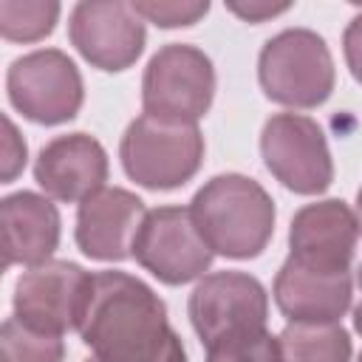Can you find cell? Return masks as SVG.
<instances>
[{"instance_id":"cell-22","label":"cell","mask_w":362,"mask_h":362,"mask_svg":"<svg viewBox=\"0 0 362 362\" xmlns=\"http://www.w3.org/2000/svg\"><path fill=\"white\" fill-rule=\"evenodd\" d=\"M3 130H6V136H3V181H11L25 164V144L17 136V127L11 124V119H3Z\"/></svg>"},{"instance_id":"cell-29","label":"cell","mask_w":362,"mask_h":362,"mask_svg":"<svg viewBox=\"0 0 362 362\" xmlns=\"http://www.w3.org/2000/svg\"><path fill=\"white\" fill-rule=\"evenodd\" d=\"M359 362H362V354H359Z\"/></svg>"},{"instance_id":"cell-13","label":"cell","mask_w":362,"mask_h":362,"mask_svg":"<svg viewBox=\"0 0 362 362\" xmlns=\"http://www.w3.org/2000/svg\"><path fill=\"white\" fill-rule=\"evenodd\" d=\"M144 204L122 187H102L79 204L76 243L88 257L124 260L144 221Z\"/></svg>"},{"instance_id":"cell-7","label":"cell","mask_w":362,"mask_h":362,"mask_svg":"<svg viewBox=\"0 0 362 362\" xmlns=\"http://www.w3.org/2000/svg\"><path fill=\"white\" fill-rule=\"evenodd\" d=\"M269 300L263 286L243 272H215L189 297V320L206 348L266 331Z\"/></svg>"},{"instance_id":"cell-12","label":"cell","mask_w":362,"mask_h":362,"mask_svg":"<svg viewBox=\"0 0 362 362\" xmlns=\"http://www.w3.org/2000/svg\"><path fill=\"white\" fill-rule=\"evenodd\" d=\"M356 240L359 218L342 201H320L294 215L288 232V257L322 272H348Z\"/></svg>"},{"instance_id":"cell-15","label":"cell","mask_w":362,"mask_h":362,"mask_svg":"<svg viewBox=\"0 0 362 362\" xmlns=\"http://www.w3.org/2000/svg\"><path fill=\"white\" fill-rule=\"evenodd\" d=\"M274 300L291 322H337L351 305V274L311 269L288 257L277 272Z\"/></svg>"},{"instance_id":"cell-9","label":"cell","mask_w":362,"mask_h":362,"mask_svg":"<svg viewBox=\"0 0 362 362\" xmlns=\"http://www.w3.org/2000/svg\"><path fill=\"white\" fill-rule=\"evenodd\" d=\"M260 150L272 175L283 187L300 195H317L334 178V164L325 136L317 127V122L308 116L300 113L272 116L263 127Z\"/></svg>"},{"instance_id":"cell-19","label":"cell","mask_w":362,"mask_h":362,"mask_svg":"<svg viewBox=\"0 0 362 362\" xmlns=\"http://www.w3.org/2000/svg\"><path fill=\"white\" fill-rule=\"evenodd\" d=\"M62 339L54 334L34 331L17 317L3 322L0 331V356L3 362H62Z\"/></svg>"},{"instance_id":"cell-4","label":"cell","mask_w":362,"mask_h":362,"mask_svg":"<svg viewBox=\"0 0 362 362\" xmlns=\"http://www.w3.org/2000/svg\"><path fill=\"white\" fill-rule=\"evenodd\" d=\"M260 85L288 107H314L334 88V59L322 37L308 28L280 31L260 51Z\"/></svg>"},{"instance_id":"cell-18","label":"cell","mask_w":362,"mask_h":362,"mask_svg":"<svg viewBox=\"0 0 362 362\" xmlns=\"http://www.w3.org/2000/svg\"><path fill=\"white\" fill-rule=\"evenodd\" d=\"M59 14L54 0H0V34L14 42H34L45 37Z\"/></svg>"},{"instance_id":"cell-27","label":"cell","mask_w":362,"mask_h":362,"mask_svg":"<svg viewBox=\"0 0 362 362\" xmlns=\"http://www.w3.org/2000/svg\"><path fill=\"white\" fill-rule=\"evenodd\" d=\"M359 286H362V269H359Z\"/></svg>"},{"instance_id":"cell-21","label":"cell","mask_w":362,"mask_h":362,"mask_svg":"<svg viewBox=\"0 0 362 362\" xmlns=\"http://www.w3.org/2000/svg\"><path fill=\"white\" fill-rule=\"evenodd\" d=\"M136 14L141 20H150L156 25H164V28H175V25H192L198 23L206 11H209V3H195V0H136L133 3Z\"/></svg>"},{"instance_id":"cell-5","label":"cell","mask_w":362,"mask_h":362,"mask_svg":"<svg viewBox=\"0 0 362 362\" xmlns=\"http://www.w3.org/2000/svg\"><path fill=\"white\" fill-rule=\"evenodd\" d=\"M93 274L68 260H45L20 274L14 286V317L42 334L62 337L82 325Z\"/></svg>"},{"instance_id":"cell-11","label":"cell","mask_w":362,"mask_h":362,"mask_svg":"<svg viewBox=\"0 0 362 362\" xmlns=\"http://www.w3.org/2000/svg\"><path fill=\"white\" fill-rule=\"evenodd\" d=\"M71 42L90 65L124 71L144 48V23L133 3H79L71 14Z\"/></svg>"},{"instance_id":"cell-26","label":"cell","mask_w":362,"mask_h":362,"mask_svg":"<svg viewBox=\"0 0 362 362\" xmlns=\"http://www.w3.org/2000/svg\"><path fill=\"white\" fill-rule=\"evenodd\" d=\"M356 212H359V226H362V189H359V195H356Z\"/></svg>"},{"instance_id":"cell-3","label":"cell","mask_w":362,"mask_h":362,"mask_svg":"<svg viewBox=\"0 0 362 362\" xmlns=\"http://www.w3.org/2000/svg\"><path fill=\"white\" fill-rule=\"evenodd\" d=\"M204 158L198 124L161 116H139L122 139V164L133 181L150 189H173L189 181Z\"/></svg>"},{"instance_id":"cell-23","label":"cell","mask_w":362,"mask_h":362,"mask_svg":"<svg viewBox=\"0 0 362 362\" xmlns=\"http://www.w3.org/2000/svg\"><path fill=\"white\" fill-rule=\"evenodd\" d=\"M345 59H348V68L351 74L362 82V14H356L351 20V25L345 28Z\"/></svg>"},{"instance_id":"cell-14","label":"cell","mask_w":362,"mask_h":362,"mask_svg":"<svg viewBox=\"0 0 362 362\" xmlns=\"http://www.w3.org/2000/svg\"><path fill=\"white\" fill-rule=\"evenodd\" d=\"M37 184L57 201H85L102 189L107 178V156L102 144L85 133H71L48 141L34 167Z\"/></svg>"},{"instance_id":"cell-10","label":"cell","mask_w":362,"mask_h":362,"mask_svg":"<svg viewBox=\"0 0 362 362\" xmlns=\"http://www.w3.org/2000/svg\"><path fill=\"white\" fill-rule=\"evenodd\" d=\"M8 96L25 119L59 124L74 119L82 105V76L62 51H34L8 68Z\"/></svg>"},{"instance_id":"cell-6","label":"cell","mask_w":362,"mask_h":362,"mask_svg":"<svg viewBox=\"0 0 362 362\" xmlns=\"http://www.w3.org/2000/svg\"><path fill=\"white\" fill-rule=\"evenodd\" d=\"M215 71L204 51L192 45H164L147 65L141 102L144 113L195 124L212 105Z\"/></svg>"},{"instance_id":"cell-25","label":"cell","mask_w":362,"mask_h":362,"mask_svg":"<svg viewBox=\"0 0 362 362\" xmlns=\"http://www.w3.org/2000/svg\"><path fill=\"white\" fill-rule=\"evenodd\" d=\"M354 325H356V331L362 334V303L354 308Z\"/></svg>"},{"instance_id":"cell-8","label":"cell","mask_w":362,"mask_h":362,"mask_svg":"<svg viewBox=\"0 0 362 362\" xmlns=\"http://www.w3.org/2000/svg\"><path fill=\"white\" fill-rule=\"evenodd\" d=\"M136 260L158 280L178 286L201 277L212 263V249L184 206L150 209L133 243Z\"/></svg>"},{"instance_id":"cell-17","label":"cell","mask_w":362,"mask_h":362,"mask_svg":"<svg viewBox=\"0 0 362 362\" xmlns=\"http://www.w3.org/2000/svg\"><path fill=\"white\" fill-rule=\"evenodd\" d=\"M280 362H348L351 339L337 322H291L277 337Z\"/></svg>"},{"instance_id":"cell-1","label":"cell","mask_w":362,"mask_h":362,"mask_svg":"<svg viewBox=\"0 0 362 362\" xmlns=\"http://www.w3.org/2000/svg\"><path fill=\"white\" fill-rule=\"evenodd\" d=\"M79 334L99 362H187L158 294L124 272L93 274Z\"/></svg>"},{"instance_id":"cell-16","label":"cell","mask_w":362,"mask_h":362,"mask_svg":"<svg viewBox=\"0 0 362 362\" xmlns=\"http://www.w3.org/2000/svg\"><path fill=\"white\" fill-rule=\"evenodd\" d=\"M3 266H40L59 243V212L37 192H14L0 204Z\"/></svg>"},{"instance_id":"cell-28","label":"cell","mask_w":362,"mask_h":362,"mask_svg":"<svg viewBox=\"0 0 362 362\" xmlns=\"http://www.w3.org/2000/svg\"><path fill=\"white\" fill-rule=\"evenodd\" d=\"M88 362H99V359H96V356H93V359H88Z\"/></svg>"},{"instance_id":"cell-2","label":"cell","mask_w":362,"mask_h":362,"mask_svg":"<svg viewBox=\"0 0 362 362\" xmlns=\"http://www.w3.org/2000/svg\"><path fill=\"white\" fill-rule=\"evenodd\" d=\"M192 221L206 246L226 257H255L266 249L274 229L269 192L246 175H218L192 198Z\"/></svg>"},{"instance_id":"cell-24","label":"cell","mask_w":362,"mask_h":362,"mask_svg":"<svg viewBox=\"0 0 362 362\" xmlns=\"http://www.w3.org/2000/svg\"><path fill=\"white\" fill-rule=\"evenodd\" d=\"M229 11H235L238 17L249 20V23H260L266 17H274L280 11L288 8V3H226Z\"/></svg>"},{"instance_id":"cell-20","label":"cell","mask_w":362,"mask_h":362,"mask_svg":"<svg viewBox=\"0 0 362 362\" xmlns=\"http://www.w3.org/2000/svg\"><path fill=\"white\" fill-rule=\"evenodd\" d=\"M206 362H280L277 339L266 331L235 337L206 348Z\"/></svg>"}]
</instances>
